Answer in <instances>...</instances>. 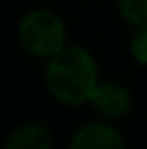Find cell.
<instances>
[{
	"mask_svg": "<svg viewBox=\"0 0 147 149\" xmlns=\"http://www.w3.org/2000/svg\"><path fill=\"white\" fill-rule=\"evenodd\" d=\"M45 89L56 102L78 108L89 104L100 84V67L95 56L82 45H65L59 54L48 58Z\"/></svg>",
	"mask_w": 147,
	"mask_h": 149,
	"instance_id": "obj_1",
	"label": "cell"
},
{
	"mask_svg": "<svg viewBox=\"0 0 147 149\" xmlns=\"http://www.w3.org/2000/svg\"><path fill=\"white\" fill-rule=\"evenodd\" d=\"M17 37L30 56L48 61L67 45V26L50 9H33L20 17Z\"/></svg>",
	"mask_w": 147,
	"mask_h": 149,
	"instance_id": "obj_2",
	"label": "cell"
},
{
	"mask_svg": "<svg viewBox=\"0 0 147 149\" xmlns=\"http://www.w3.org/2000/svg\"><path fill=\"white\" fill-rule=\"evenodd\" d=\"M69 149H125V141L115 125L91 121L74 132Z\"/></svg>",
	"mask_w": 147,
	"mask_h": 149,
	"instance_id": "obj_3",
	"label": "cell"
},
{
	"mask_svg": "<svg viewBox=\"0 0 147 149\" xmlns=\"http://www.w3.org/2000/svg\"><path fill=\"white\" fill-rule=\"evenodd\" d=\"M89 104L93 106L95 112H100L106 119H119V117L128 115L132 108V95L121 82H102L100 80L95 93L91 95Z\"/></svg>",
	"mask_w": 147,
	"mask_h": 149,
	"instance_id": "obj_4",
	"label": "cell"
},
{
	"mask_svg": "<svg viewBox=\"0 0 147 149\" xmlns=\"http://www.w3.org/2000/svg\"><path fill=\"white\" fill-rule=\"evenodd\" d=\"M2 149H54V134L45 123L28 121L7 136Z\"/></svg>",
	"mask_w": 147,
	"mask_h": 149,
	"instance_id": "obj_5",
	"label": "cell"
},
{
	"mask_svg": "<svg viewBox=\"0 0 147 149\" xmlns=\"http://www.w3.org/2000/svg\"><path fill=\"white\" fill-rule=\"evenodd\" d=\"M117 11L134 30L147 28V0H117Z\"/></svg>",
	"mask_w": 147,
	"mask_h": 149,
	"instance_id": "obj_6",
	"label": "cell"
},
{
	"mask_svg": "<svg viewBox=\"0 0 147 149\" xmlns=\"http://www.w3.org/2000/svg\"><path fill=\"white\" fill-rule=\"evenodd\" d=\"M130 54L139 65H147V28L134 30L130 39Z\"/></svg>",
	"mask_w": 147,
	"mask_h": 149,
	"instance_id": "obj_7",
	"label": "cell"
}]
</instances>
